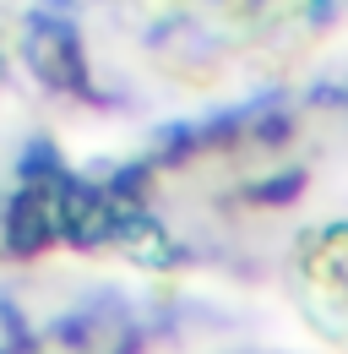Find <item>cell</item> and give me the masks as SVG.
<instances>
[{
    "mask_svg": "<svg viewBox=\"0 0 348 354\" xmlns=\"http://www.w3.org/2000/svg\"><path fill=\"white\" fill-rule=\"evenodd\" d=\"M321 289H327V295H332V306L348 316V240L332 245V262L321 257Z\"/></svg>",
    "mask_w": 348,
    "mask_h": 354,
    "instance_id": "cell-1",
    "label": "cell"
}]
</instances>
